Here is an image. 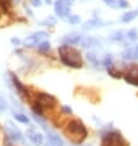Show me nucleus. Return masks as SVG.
<instances>
[{
  "label": "nucleus",
  "instance_id": "obj_12",
  "mask_svg": "<svg viewBox=\"0 0 138 146\" xmlns=\"http://www.w3.org/2000/svg\"><path fill=\"white\" fill-rule=\"evenodd\" d=\"M105 25V22H102L100 19H92L90 21H86L83 25V30L85 31H89V30H95V28H99V27H102Z\"/></svg>",
  "mask_w": 138,
  "mask_h": 146
},
{
  "label": "nucleus",
  "instance_id": "obj_30",
  "mask_svg": "<svg viewBox=\"0 0 138 146\" xmlns=\"http://www.w3.org/2000/svg\"><path fill=\"white\" fill-rule=\"evenodd\" d=\"M11 43H13L14 46H20V43H21V40L17 39V38H13V39H11Z\"/></svg>",
  "mask_w": 138,
  "mask_h": 146
},
{
  "label": "nucleus",
  "instance_id": "obj_18",
  "mask_svg": "<svg viewBox=\"0 0 138 146\" xmlns=\"http://www.w3.org/2000/svg\"><path fill=\"white\" fill-rule=\"evenodd\" d=\"M38 44H40V46H38V49L41 50V52H47V50H50V49H51V43H50V42H47V40L40 42Z\"/></svg>",
  "mask_w": 138,
  "mask_h": 146
},
{
  "label": "nucleus",
  "instance_id": "obj_5",
  "mask_svg": "<svg viewBox=\"0 0 138 146\" xmlns=\"http://www.w3.org/2000/svg\"><path fill=\"white\" fill-rule=\"evenodd\" d=\"M36 103H38L43 109L44 108H54L57 104V100L52 95L42 92L36 96Z\"/></svg>",
  "mask_w": 138,
  "mask_h": 146
},
{
  "label": "nucleus",
  "instance_id": "obj_31",
  "mask_svg": "<svg viewBox=\"0 0 138 146\" xmlns=\"http://www.w3.org/2000/svg\"><path fill=\"white\" fill-rule=\"evenodd\" d=\"M7 3H9V0H0V6L5 7V6H7Z\"/></svg>",
  "mask_w": 138,
  "mask_h": 146
},
{
  "label": "nucleus",
  "instance_id": "obj_28",
  "mask_svg": "<svg viewBox=\"0 0 138 146\" xmlns=\"http://www.w3.org/2000/svg\"><path fill=\"white\" fill-rule=\"evenodd\" d=\"M31 4H32V6H35V7H40L42 5V0H30Z\"/></svg>",
  "mask_w": 138,
  "mask_h": 146
},
{
  "label": "nucleus",
  "instance_id": "obj_6",
  "mask_svg": "<svg viewBox=\"0 0 138 146\" xmlns=\"http://www.w3.org/2000/svg\"><path fill=\"white\" fill-rule=\"evenodd\" d=\"M54 13L60 19H66L70 15V5L64 0H56L54 1Z\"/></svg>",
  "mask_w": 138,
  "mask_h": 146
},
{
  "label": "nucleus",
  "instance_id": "obj_9",
  "mask_svg": "<svg viewBox=\"0 0 138 146\" xmlns=\"http://www.w3.org/2000/svg\"><path fill=\"white\" fill-rule=\"evenodd\" d=\"M44 146H64V144L58 134H56L53 131H48Z\"/></svg>",
  "mask_w": 138,
  "mask_h": 146
},
{
  "label": "nucleus",
  "instance_id": "obj_4",
  "mask_svg": "<svg viewBox=\"0 0 138 146\" xmlns=\"http://www.w3.org/2000/svg\"><path fill=\"white\" fill-rule=\"evenodd\" d=\"M5 131L11 140L17 141V143H21V144H25V139H23L21 131L19 130L17 127H16L13 121H6L5 123Z\"/></svg>",
  "mask_w": 138,
  "mask_h": 146
},
{
  "label": "nucleus",
  "instance_id": "obj_15",
  "mask_svg": "<svg viewBox=\"0 0 138 146\" xmlns=\"http://www.w3.org/2000/svg\"><path fill=\"white\" fill-rule=\"evenodd\" d=\"M138 16V11H128V13H125L122 15V17H121V21H122L123 23H128L133 21L136 17Z\"/></svg>",
  "mask_w": 138,
  "mask_h": 146
},
{
  "label": "nucleus",
  "instance_id": "obj_8",
  "mask_svg": "<svg viewBox=\"0 0 138 146\" xmlns=\"http://www.w3.org/2000/svg\"><path fill=\"white\" fill-rule=\"evenodd\" d=\"M26 135H27L28 139H30L31 143L35 144L36 146H41V145H43V143H44V136H43V134H42L41 131L36 130L35 128L27 129Z\"/></svg>",
  "mask_w": 138,
  "mask_h": 146
},
{
  "label": "nucleus",
  "instance_id": "obj_22",
  "mask_svg": "<svg viewBox=\"0 0 138 146\" xmlns=\"http://www.w3.org/2000/svg\"><path fill=\"white\" fill-rule=\"evenodd\" d=\"M107 71H109V75H111L112 78H115V79H120V78H121V72H120V71L113 70V68H112V66L107 68Z\"/></svg>",
  "mask_w": 138,
  "mask_h": 146
},
{
  "label": "nucleus",
  "instance_id": "obj_16",
  "mask_svg": "<svg viewBox=\"0 0 138 146\" xmlns=\"http://www.w3.org/2000/svg\"><path fill=\"white\" fill-rule=\"evenodd\" d=\"M126 33L123 31H116L113 32V33L110 36V39L111 40H115V42H121V40H123L127 36H125Z\"/></svg>",
  "mask_w": 138,
  "mask_h": 146
},
{
  "label": "nucleus",
  "instance_id": "obj_23",
  "mask_svg": "<svg viewBox=\"0 0 138 146\" xmlns=\"http://www.w3.org/2000/svg\"><path fill=\"white\" fill-rule=\"evenodd\" d=\"M102 64H104V66L105 68H110V66H112V56L109 54V55H106L105 56V59H104V62H102Z\"/></svg>",
  "mask_w": 138,
  "mask_h": 146
},
{
  "label": "nucleus",
  "instance_id": "obj_1",
  "mask_svg": "<svg viewBox=\"0 0 138 146\" xmlns=\"http://www.w3.org/2000/svg\"><path fill=\"white\" fill-rule=\"evenodd\" d=\"M58 53L64 65L74 69H80L83 66V59L80 55V52L76 50L74 47L63 44V46L58 47Z\"/></svg>",
  "mask_w": 138,
  "mask_h": 146
},
{
  "label": "nucleus",
  "instance_id": "obj_24",
  "mask_svg": "<svg viewBox=\"0 0 138 146\" xmlns=\"http://www.w3.org/2000/svg\"><path fill=\"white\" fill-rule=\"evenodd\" d=\"M117 3V6L121 7V9H126V7H128V1L127 0H116Z\"/></svg>",
  "mask_w": 138,
  "mask_h": 146
},
{
  "label": "nucleus",
  "instance_id": "obj_32",
  "mask_svg": "<svg viewBox=\"0 0 138 146\" xmlns=\"http://www.w3.org/2000/svg\"><path fill=\"white\" fill-rule=\"evenodd\" d=\"M133 52H135V56H136V60L138 59V44L133 47Z\"/></svg>",
  "mask_w": 138,
  "mask_h": 146
},
{
  "label": "nucleus",
  "instance_id": "obj_7",
  "mask_svg": "<svg viewBox=\"0 0 138 146\" xmlns=\"http://www.w3.org/2000/svg\"><path fill=\"white\" fill-rule=\"evenodd\" d=\"M46 37H48V33L44 31H40L36 32V33L28 36L23 39V46L25 47H33L36 44H38L40 42H42V39H44Z\"/></svg>",
  "mask_w": 138,
  "mask_h": 146
},
{
  "label": "nucleus",
  "instance_id": "obj_11",
  "mask_svg": "<svg viewBox=\"0 0 138 146\" xmlns=\"http://www.w3.org/2000/svg\"><path fill=\"white\" fill-rule=\"evenodd\" d=\"M82 40H83V37L80 35L72 33V35H68L63 38V43L68 44V46H76V44H79Z\"/></svg>",
  "mask_w": 138,
  "mask_h": 146
},
{
  "label": "nucleus",
  "instance_id": "obj_26",
  "mask_svg": "<svg viewBox=\"0 0 138 146\" xmlns=\"http://www.w3.org/2000/svg\"><path fill=\"white\" fill-rule=\"evenodd\" d=\"M102 1L106 4V5H109V6H111V7H113V9H117V3H116V0H102Z\"/></svg>",
  "mask_w": 138,
  "mask_h": 146
},
{
  "label": "nucleus",
  "instance_id": "obj_21",
  "mask_svg": "<svg viewBox=\"0 0 138 146\" xmlns=\"http://www.w3.org/2000/svg\"><path fill=\"white\" fill-rule=\"evenodd\" d=\"M86 58H88L89 62H91L94 65H99V59L96 58V55L94 53H88L86 54Z\"/></svg>",
  "mask_w": 138,
  "mask_h": 146
},
{
  "label": "nucleus",
  "instance_id": "obj_33",
  "mask_svg": "<svg viewBox=\"0 0 138 146\" xmlns=\"http://www.w3.org/2000/svg\"><path fill=\"white\" fill-rule=\"evenodd\" d=\"M64 1H66L67 4H69V5H72V4L74 3V0H64Z\"/></svg>",
  "mask_w": 138,
  "mask_h": 146
},
{
  "label": "nucleus",
  "instance_id": "obj_14",
  "mask_svg": "<svg viewBox=\"0 0 138 146\" xmlns=\"http://www.w3.org/2000/svg\"><path fill=\"white\" fill-rule=\"evenodd\" d=\"M82 46L84 48H92V47L100 46V42H97V40L92 37H86L85 39L82 40Z\"/></svg>",
  "mask_w": 138,
  "mask_h": 146
},
{
  "label": "nucleus",
  "instance_id": "obj_2",
  "mask_svg": "<svg viewBox=\"0 0 138 146\" xmlns=\"http://www.w3.org/2000/svg\"><path fill=\"white\" fill-rule=\"evenodd\" d=\"M66 134L70 141H73V143H75V144H80L86 139L88 130L82 120L73 119L67 123Z\"/></svg>",
  "mask_w": 138,
  "mask_h": 146
},
{
  "label": "nucleus",
  "instance_id": "obj_20",
  "mask_svg": "<svg viewBox=\"0 0 138 146\" xmlns=\"http://www.w3.org/2000/svg\"><path fill=\"white\" fill-rule=\"evenodd\" d=\"M127 38L129 39V40H132V42H135V40H137L138 39V32H137V30H131V31H128L127 32Z\"/></svg>",
  "mask_w": 138,
  "mask_h": 146
},
{
  "label": "nucleus",
  "instance_id": "obj_3",
  "mask_svg": "<svg viewBox=\"0 0 138 146\" xmlns=\"http://www.w3.org/2000/svg\"><path fill=\"white\" fill-rule=\"evenodd\" d=\"M101 146H127V141L120 131H107L102 135Z\"/></svg>",
  "mask_w": 138,
  "mask_h": 146
},
{
  "label": "nucleus",
  "instance_id": "obj_17",
  "mask_svg": "<svg viewBox=\"0 0 138 146\" xmlns=\"http://www.w3.org/2000/svg\"><path fill=\"white\" fill-rule=\"evenodd\" d=\"M14 118L17 121H20V123H22V124H28V123H30V119H28L27 117L23 114V113L14 112Z\"/></svg>",
  "mask_w": 138,
  "mask_h": 146
},
{
  "label": "nucleus",
  "instance_id": "obj_29",
  "mask_svg": "<svg viewBox=\"0 0 138 146\" xmlns=\"http://www.w3.org/2000/svg\"><path fill=\"white\" fill-rule=\"evenodd\" d=\"M63 112L66 113V114H72V113H73L72 108H70V107H67V106H64V107H63Z\"/></svg>",
  "mask_w": 138,
  "mask_h": 146
},
{
  "label": "nucleus",
  "instance_id": "obj_25",
  "mask_svg": "<svg viewBox=\"0 0 138 146\" xmlns=\"http://www.w3.org/2000/svg\"><path fill=\"white\" fill-rule=\"evenodd\" d=\"M6 108H7V103H6V101L4 100L1 96H0V112L6 111Z\"/></svg>",
  "mask_w": 138,
  "mask_h": 146
},
{
  "label": "nucleus",
  "instance_id": "obj_19",
  "mask_svg": "<svg viewBox=\"0 0 138 146\" xmlns=\"http://www.w3.org/2000/svg\"><path fill=\"white\" fill-rule=\"evenodd\" d=\"M67 21L69 23H72V25H78V23L80 22V17L78 15H69L67 17Z\"/></svg>",
  "mask_w": 138,
  "mask_h": 146
},
{
  "label": "nucleus",
  "instance_id": "obj_13",
  "mask_svg": "<svg viewBox=\"0 0 138 146\" xmlns=\"http://www.w3.org/2000/svg\"><path fill=\"white\" fill-rule=\"evenodd\" d=\"M11 75V80H13V84L15 85V87H16V90H17V92L21 95L22 97H25V96H27V93H28V91H27V88L23 86V85L19 81V79L16 78V76L14 75V74H10Z\"/></svg>",
  "mask_w": 138,
  "mask_h": 146
},
{
  "label": "nucleus",
  "instance_id": "obj_27",
  "mask_svg": "<svg viewBox=\"0 0 138 146\" xmlns=\"http://www.w3.org/2000/svg\"><path fill=\"white\" fill-rule=\"evenodd\" d=\"M42 23H44V25H50V26H54L56 25V19L50 16V17H47L46 21H43Z\"/></svg>",
  "mask_w": 138,
  "mask_h": 146
},
{
  "label": "nucleus",
  "instance_id": "obj_10",
  "mask_svg": "<svg viewBox=\"0 0 138 146\" xmlns=\"http://www.w3.org/2000/svg\"><path fill=\"white\" fill-rule=\"evenodd\" d=\"M125 80L126 82L133 85V86H138V68L131 69L127 74H125Z\"/></svg>",
  "mask_w": 138,
  "mask_h": 146
},
{
  "label": "nucleus",
  "instance_id": "obj_34",
  "mask_svg": "<svg viewBox=\"0 0 138 146\" xmlns=\"http://www.w3.org/2000/svg\"><path fill=\"white\" fill-rule=\"evenodd\" d=\"M46 3H47V4H51V3H52V0H46Z\"/></svg>",
  "mask_w": 138,
  "mask_h": 146
}]
</instances>
